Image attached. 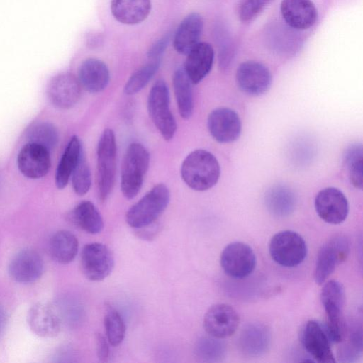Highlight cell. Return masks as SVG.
<instances>
[{
  "instance_id": "cell-1",
  "label": "cell",
  "mask_w": 363,
  "mask_h": 363,
  "mask_svg": "<svg viewBox=\"0 0 363 363\" xmlns=\"http://www.w3.org/2000/svg\"><path fill=\"white\" fill-rule=\"evenodd\" d=\"M220 174L216 157L206 150H196L184 160L181 175L186 184L193 190L206 191L218 182Z\"/></svg>"
},
{
  "instance_id": "cell-2",
  "label": "cell",
  "mask_w": 363,
  "mask_h": 363,
  "mask_svg": "<svg viewBox=\"0 0 363 363\" xmlns=\"http://www.w3.org/2000/svg\"><path fill=\"white\" fill-rule=\"evenodd\" d=\"M320 299L326 313L325 330L330 341L340 343L346 335V328L343 315L345 294L342 284L330 280L323 286Z\"/></svg>"
},
{
  "instance_id": "cell-3",
  "label": "cell",
  "mask_w": 363,
  "mask_h": 363,
  "mask_svg": "<svg viewBox=\"0 0 363 363\" xmlns=\"http://www.w3.org/2000/svg\"><path fill=\"white\" fill-rule=\"evenodd\" d=\"M149 164L146 148L138 143L130 144L124 155L121 175V189L126 199L134 198L140 191Z\"/></svg>"
},
{
  "instance_id": "cell-4",
  "label": "cell",
  "mask_w": 363,
  "mask_h": 363,
  "mask_svg": "<svg viewBox=\"0 0 363 363\" xmlns=\"http://www.w3.org/2000/svg\"><path fill=\"white\" fill-rule=\"evenodd\" d=\"M169 200L167 186L164 184L155 185L127 211V223L133 228L150 225L164 212Z\"/></svg>"
},
{
  "instance_id": "cell-5",
  "label": "cell",
  "mask_w": 363,
  "mask_h": 363,
  "mask_svg": "<svg viewBox=\"0 0 363 363\" xmlns=\"http://www.w3.org/2000/svg\"><path fill=\"white\" fill-rule=\"evenodd\" d=\"M116 142L113 131L105 129L97 146L96 181L99 199L104 202L114 186L116 171Z\"/></svg>"
},
{
  "instance_id": "cell-6",
  "label": "cell",
  "mask_w": 363,
  "mask_h": 363,
  "mask_svg": "<svg viewBox=\"0 0 363 363\" xmlns=\"http://www.w3.org/2000/svg\"><path fill=\"white\" fill-rule=\"evenodd\" d=\"M169 104L168 86L164 81L159 79L149 92L147 109L152 121L166 140H172L177 130Z\"/></svg>"
},
{
  "instance_id": "cell-7",
  "label": "cell",
  "mask_w": 363,
  "mask_h": 363,
  "mask_svg": "<svg viewBox=\"0 0 363 363\" xmlns=\"http://www.w3.org/2000/svg\"><path fill=\"white\" fill-rule=\"evenodd\" d=\"M269 251L277 264L285 267H294L305 259L307 246L304 239L296 232L282 230L271 238Z\"/></svg>"
},
{
  "instance_id": "cell-8",
  "label": "cell",
  "mask_w": 363,
  "mask_h": 363,
  "mask_svg": "<svg viewBox=\"0 0 363 363\" xmlns=\"http://www.w3.org/2000/svg\"><path fill=\"white\" fill-rule=\"evenodd\" d=\"M256 262V255L252 247L242 242L228 245L220 258L224 272L234 279H243L250 275L255 268Z\"/></svg>"
},
{
  "instance_id": "cell-9",
  "label": "cell",
  "mask_w": 363,
  "mask_h": 363,
  "mask_svg": "<svg viewBox=\"0 0 363 363\" xmlns=\"http://www.w3.org/2000/svg\"><path fill=\"white\" fill-rule=\"evenodd\" d=\"M81 267L89 280L101 281L112 272L114 258L106 245L100 242L89 243L81 253Z\"/></svg>"
},
{
  "instance_id": "cell-10",
  "label": "cell",
  "mask_w": 363,
  "mask_h": 363,
  "mask_svg": "<svg viewBox=\"0 0 363 363\" xmlns=\"http://www.w3.org/2000/svg\"><path fill=\"white\" fill-rule=\"evenodd\" d=\"M349 242L342 235H337L328 240L320 247L315 264L314 279L318 284H322L345 261L349 253Z\"/></svg>"
},
{
  "instance_id": "cell-11",
  "label": "cell",
  "mask_w": 363,
  "mask_h": 363,
  "mask_svg": "<svg viewBox=\"0 0 363 363\" xmlns=\"http://www.w3.org/2000/svg\"><path fill=\"white\" fill-rule=\"evenodd\" d=\"M235 79L238 88L242 92L250 96H259L269 89L272 74L264 65L250 60L238 66Z\"/></svg>"
},
{
  "instance_id": "cell-12",
  "label": "cell",
  "mask_w": 363,
  "mask_h": 363,
  "mask_svg": "<svg viewBox=\"0 0 363 363\" xmlns=\"http://www.w3.org/2000/svg\"><path fill=\"white\" fill-rule=\"evenodd\" d=\"M314 205L318 216L330 224L342 223L349 213L346 196L335 187H327L320 191L315 196Z\"/></svg>"
},
{
  "instance_id": "cell-13",
  "label": "cell",
  "mask_w": 363,
  "mask_h": 363,
  "mask_svg": "<svg viewBox=\"0 0 363 363\" xmlns=\"http://www.w3.org/2000/svg\"><path fill=\"white\" fill-rule=\"evenodd\" d=\"M240 318L231 306L218 303L206 311L203 318V328L210 335L218 339L231 336L236 331Z\"/></svg>"
},
{
  "instance_id": "cell-14",
  "label": "cell",
  "mask_w": 363,
  "mask_h": 363,
  "mask_svg": "<svg viewBox=\"0 0 363 363\" xmlns=\"http://www.w3.org/2000/svg\"><path fill=\"white\" fill-rule=\"evenodd\" d=\"M51 104L61 109H69L77 104L81 95L78 79L71 73H60L53 77L47 87Z\"/></svg>"
},
{
  "instance_id": "cell-15",
  "label": "cell",
  "mask_w": 363,
  "mask_h": 363,
  "mask_svg": "<svg viewBox=\"0 0 363 363\" xmlns=\"http://www.w3.org/2000/svg\"><path fill=\"white\" fill-rule=\"evenodd\" d=\"M207 125L211 136L221 143L236 140L242 129L241 121L238 113L226 107L213 110L208 116Z\"/></svg>"
},
{
  "instance_id": "cell-16",
  "label": "cell",
  "mask_w": 363,
  "mask_h": 363,
  "mask_svg": "<svg viewBox=\"0 0 363 363\" xmlns=\"http://www.w3.org/2000/svg\"><path fill=\"white\" fill-rule=\"evenodd\" d=\"M301 342L304 350L315 361L333 363L335 359L330 347V341L325 329L315 320H308L301 332Z\"/></svg>"
},
{
  "instance_id": "cell-17",
  "label": "cell",
  "mask_w": 363,
  "mask_h": 363,
  "mask_svg": "<svg viewBox=\"0 0 363 363\" xmlns=\"http://www.w3.org/2000/svg\"><path fill=\"white\" fill-rule=\"evenodd\" d=\"M17 164L20 172L26 177L39 179L50 170V150L33 143H28L20 150Z\"/></svg>"
},
{
  "instance_id": "cell-18",
  "label": "cell",
  "mask_w": 363,
  "mask_h": 363,
  "mask_svg": "<svg viewBox=\"0 0 363 363\" xmlns=\"http://www.w3.org/2000/svg\"><path fill=\"white\" fill-rule=\"evenodd\" d=\"M44 263L40 254L32 249L18 252L9 265L10 277L23 284L31 283L38 279L43 272Z\"/></svg>"
},
{
  "instance_id": "cell-19",
  "label": "cell",
  "mask_w": 363,
  "mask_h": 363,
  "mask_svg": "<svg viewBox=\"0 0 363 363\" xmlns=\"http://www.w3.org/2000/svg\"><path fill=\"white\" fill-rule=\"evenodd\" d=\"M30 330L38 336L53 337L61 330V319L57 311L50 304L38 303L33 306L27 316Z\"/></svg>"
},
{
  "instance_id": "cell-20",
  "label": "cell",
  "mask_w": 363,
  "mask_h": 363,
  "mask_svg": "<svg viewBox=\"0 0 363 363\" xmlns=\"http://www.w3.org/2000/svg\"><path fill=\"white\" fill-rule=\"evenodd\" d=\"M280 11L286 23L296 30L308 29L318 18L316 7L311 0H282Z\"/></svg>"
},
{
  "instance_id": "cell-21",
  "label": "cell",
  "mask_w": 363,
  "mask_h": 363,
  "mask_svg": "<svg viewBox=\"0 0 363 363\" xmlns=\"http://www.w3.org/2000/svg\"><path fill=\"white\" fill-rule=\"evenodd\" d=\"M213 60V48L206 42H199L187 54L183 68L193 84L199 83L208 75Z\"/></svg>"
},
{
  "instance_id": "cell-22",
  "label": "cell",
  "mask_w": 363,
  "mask_h": 363,
  "mask_svg": "<svg viewBox=\"0 0 363 363\" xmlns=\"http://www.w3.org/2000/svg\"><path fill=\"white\" fill-rule=\"evenodd\" d=\"M203 27V21L199 13L192 12L185 16L173 36L175 50L182 55H187L199 43Z\"/></svg>"
},
{
  "instance_id": "cell-23",
  "label": "cell",
  "mask_w": 363,
  "mask_h": 363,
  "mask_svg": "<svg viewBox=\"0 0 363 363\" xmlns=\"http://www.w3.org/2000/svg\"><path fill=\"white\" fill-rule=\"evenodd\" d=\"M79 82L86 91L99 93L104 90L110 80L106 65L96 58H89L81 64L78 72Z\"/></svg>"
},
{
  "instance_id": "cell-24",
  "label": "cell",
  "mask_w": 363,
  "mask_h": 363,
  "mask_svg": "<svg viewBox=\"0 0 363 363\" xmlns=\"http://www.w3.org/2000/svg\"><path fill=\"white\" fill-rule=\"evenodd\" d=\"M271 342L269 330L263 324L250 323L241 331L238 337V347L245 354L258 357L264 354Z\"/></svg>"
},
{
  "instance_id": "cell-25",
  "label": "cell",
  "mask_w": 363,
  "mask_h": 363,
  "mask_svg": "<svg viewBox=\"0 0 363 363\" xmlns=\"http://www.w3.org/2000/svg\"><path fill=\"white\" fill-rule=\"evenodd\" d=\"M111 11L114 18L126 25L143 22L151 11L150 0H111Z\"/></svg>"
},
{
  "instance_id": "cell-26",
  "label": "cell",
  "mask_w": 363,
  "mask_h": 363,
  "mask_svg": "<svg viewBox=\"0 0 363 363\" xmlns=\"http://www.w3.org/2000/svg\"><path fill=\"white\" fill-rule=\"evenodd\" d=\"M264 203L271 214L277 217H286L294 211L296 198L291 189L279 184L271 187L266 192Z\"/></svg>"
},
{
  "instance_id": "cell-27",
  "label": "cell",
  "mask_w": 363,
  "mask_h": 363,
  "mask_svg": "<svg viewBox=\"0 0 363 363\" xmlns=\"http://www.w3.org/2000/svg\"><path fill=\"white\" fill-rule=\"evenodd\" d=\"M77 237L70 231L62 230L50 238L49 250L52 258L57 262L67 264L72 262L78 252Z\"/></svg>"
},
{
  "instance_id": "cell-28",
  "label": "cell",
  "mask_w": 363,
  "mask_h": 363,
  "mask_svg": "<svg viewBox=\"0 0 363 363\" xmlns=\"http://www.w3.org/2000/svg\"><path fill=\"white\" fill-rule=\"evenodd\" d=\"M82 153L80 140L76 135L72 136L65 149L56 169L55 184L58 189H62L67 186Z\"/></svg>"
},
{
  "instance_id": "cell-29",
  "label": "cell",
  "mask_w": 363,
  "mask_h": 363,
  "mask_svg": "<svg viewBox=\"0 0 363 363\" xmlns=\"http://www.w3.org/2000/svg\"><path fill=\"white\" fill-rule=\"evenodd\" d=\"M172 84L180 116L184 119H188L194 111L192 83L183 67L178 68L174 72Z\"/></svg>"
},
{
  "instance_id": "cell-30",
  "label": "cell",
  "mask_w": 363,
  "mask_h": 363,
  "mask_svg": "<svg viewBox=\"0 0 363 363\" xmlns=\"http://www.w3.org/2000/svg\"><path fill=\"white\" fill-rule=\"evenodd\" d=\"M74 222L90 234H98L104 228L103 218L96 206L89 201L79 203L72 211Z\"/></svg>"
},
{
  "instance_id": "cell-31",
  "label": "cell",
  "mask_w": 363,
  "mask_h": 363,
  "mask_svg": "<svg viewBox=\"0 0 363 363\" xmlns=\"http://www.w3.org/2000/svg\"><path fill=\"white\" fill-rule=\"evenodd\" d=\"M362 144H352L345 151L343 162L348 172L350 183L362 189L363 185V152Z\"/></svg>"
},
{
  "instance_id": "cell-32",
  "label": "cell",
  "mask_w": 363,
  "mask_h": 363,
  "mask_svg": "<svg viewBox=\"0 0 363 363\" xmlns=\"http://www.w3.org/2000/svg\"><path fill=\"white\" fill-rule=\"evenodd\" d=\"M28 143H35L50 150L57 143L58 133L55 127L48 122H37L32 124L26 132Z\"/></svg>"
},
{
  "instance_id": "cell-33",
  "label": "cell",
  "mask_w": 363,
  "mask_h": 363,
  "mask_svg": "<svg viewBox=\"0 0 363 363\" xmlns=\"http://www.w3.org/2000/svg\"><path fill=\"white\" fill-rule=\"evenodd\" d=\"M160 63L161 59L150 60L137 69L127 81L124 92L128 95H133L142 90L157 72Z\"/></svg>"
},
{
  "instance_id": "cell-34",
  "label": "cell",
  "mask_w": 363,
  "mask_h": 363,
  "mask_svg": "<svg viewBox=\"0 0 363 363\" xmlns=\"http://www.w3.org/2000/svg\"><path fill=\"white\" fill-rule=\"evenodd\" d=\"M196 356L206 362H218L225 354V345L212 336L200 338L195 346Z\"/></svg>"
},
{
  "instance_id": "cell-35",
  "label": "cell",
  "mask_w": 363,
  "mask_h": 363,
  "mask_svg": "<svg viewBox=\"0 0 363 363\" xmlns=\"http://www.w3.org/2000/svg\"><path fill=\"white\" fill-rule=\"evenodd\" d=\"M104 327L107 340L112 346L119 345L125 335V325L120 313L109 307L104 316Z\"/></svg>"
},
{
  "instance_id": "cell-36",
  "label": "cell",
  "mask_w": 363,
  "mask_h": 363,
  "mask_svg": "<svg viewBox=\"0 0 363 363\" xmlns=\"http://www.w3.org/2000/svg\"><path fill=\"white\" fill-rule=\"evenodd\" d=\"M71 177L74 192L79 196L86 194L91 186V174L83 153Z\"/></svg>"
},
{
  "instance_id": "cell-37",
  "label": "cell",
  "mask_w": 363,
  "mask_h": 363,
  "mask_svg": "<svg viewBox=\"0 0 363 363\" xmlns=\"http://www.w3.org/2000/svg\"><path fill=\"white\" fill-rule=\"evenodd\" d=\"M361 328H355L350 334L348 340L340 347L338 358L341 362H354L362 352Z\"/></svg>"
},
{
  "instance_id": "cell-38",
  "label": "cell",
  "mask_w": 363,
  "mask_h": 363,
  "mask_svg": "<svg viewBox=\"0 0 363 363\" xmlns=\"http://www.w3.org/2000/svg\"><path fill=\"white\" fill-rule=\"evenodd\" d=\"M271 0H243L239 8V18L243 23L253 21Z\"/></svg>"
},
{
  "instance_id": "cell-39",
  "label": "cell",
  "mask_w": 363,
  "mask_h": 363,
  "mask_svg": "<svg viewBox=\"0 0 363 363\" xmlns=\"http://www.w3.org/2000/svg\"><path fill=\"white\" fill-rule=\"evenodd\" d=\"M171 39L172 33H167L155 41L147 51V57L149 60L161 59V56L167 49Z\"/></svg>"
},
{
  "instance_id": "cell-40",
  "label": "cell",
  "mask_w": 363,
  "mask_h": 363,
  "mask_svg": "<svg viewBox=\"0 0 363 363\" xmlns=\"http://www.w3.org/2000/svg\"><path fill=\"white\" fill-rule=\"evenodd\" d=\"M96 354L101 362H106L109 356L108 343L106 339L101 335L96 336Z\"/></svg>"
},
{
  "instance_id": "cell-41",
  "label": "cell",
  "mask_w": 363,
  "mask_h": 363,
  "mask_svg": "<svg viewBox=\"0 0 363 363\" xmlns=\"http://www.w3.org/2000/svg\"><path fill=\"white\" fill-rule=\"evenodd\" d=\"M86 40L87 46L91 48H96L102 45L104 38L101 33L91 32L87 35Z\"/></svg>"
}]
</instances>
